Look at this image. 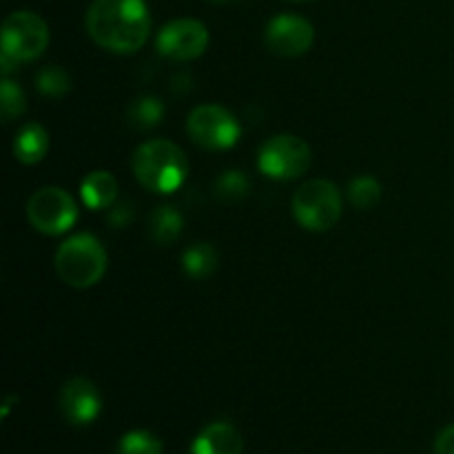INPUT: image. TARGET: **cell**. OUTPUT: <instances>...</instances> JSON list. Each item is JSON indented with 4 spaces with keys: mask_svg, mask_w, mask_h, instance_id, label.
<instances>
[{
    "mask_svg": "<svg viewBox=\"0 0 454 454\" xmlns=\"http://www.w3.org/2000/svg\"><path fill=\"white\" fill-rule=\"evenodd\" d=\"M87 31L106 51L136 53L151 34V13L145 0H93Z\"/></svg>",
    "mask_w": 454,
    "mask_h": 454,
    "instance_id": "1",
    "label": "cell"
},
{
    "mask_svg": "<svg viewBox=\"0 0 454 454\" xmlns=\"http://www.w3.org/2000/svg\"><path fill=\"white\" fill-rule=\"evenodd\" d=\"M133 176L151 193H173L189 176L184 151L171 140H149L133 153Z\"/></svg>",
    "mask_w": 454,
    "mask_h": 454,
    "instance_id": "2",
    "label": "cell"
},
{
    "mask_svg": "<svg viewBox=\"0 0 454 454\" xmlns=\"http://www.w3.org/2000/svg\"><path fill=\"white\" fill-rule=\"evenodd\" d=\"M106 251L91 233L71 235L56 251V273L67 286L91 288L105 278Z\"/></svg>",
    "mask_w": 454,
    "mask_h": 454,
    "instance_id": "3",
    "label": "cell"
},
{
    "mask_svg": "<svg viewBox=\"0 0 454 454\" xmlns=\"http://www.w3.org/2000/svg\"><path fill=\"white\" fill-rule=\"evenodd\" d=\"M344 208L340 189L328 180H309L293 195V215L297 224L313 233H324L337 226Z\"/></svg>",
    "mask_w": 454,
    "mask_h": 454,
    "instance_id": "4",
    "label": "cell"
},
{
    "mask_svg": "<svg viewBox=\"0 0 454 454\" xmlns=\"http://www.w3.org/2000/svg\"><path fill=\"white\" fill-rule=\"evenodd\" d=\"M313 155L310 146L301 137L291 136V133H279L262 145L260 155H257V167L270 180L288 182L304 176L309 171Z\"/></svg>",
    "mask_w": 454,
    "mask_h": 454,
    "instance_id": "5",
    "label": "cell"
},
{
    "mask_svg": "<svg viewBox=\"0 0 454 454\" xmlns=\"http://www.w3.org/2000/svg\"><path fill=\"white\" fill-rule=\"evenodd\" d=\"M49 44V27L38 13L16 12L3 22L0 53L16 62H29L43 56Z\"/></svg>",
    "mask_w": 454,
    "mask_h": 454,
    "instance_id": "6",
    "label": "cell"
},
{
    "mask_svg": "<svg viewBox=\"0 0 454 454\" xmlns=\"http://www.w3.org/2000/svg\"><path fill=\"white\" fill-rule=\"evenodd\" d=\"M191 140L207 151H226L238 145L242 136L238 118L220 105L195 106L186 120Z\"/></svg>",
    "mask_w": 454,
    "mask_h": 454,
    "instance_id": "7",
    "label": "cell"
},
{
    "mask_svg": "<svg viewBox=\"0 0 454 454\" xmlns=\"http://www.w3.org/2000/svg\"><path fill=\"white\" fill-rule=\"evenodd\" d=\"M27 217L40 233L62 235L78 222V207L65 189L44 186L29 198Z\"/></svg>",
    "mask_w": 454,
    "mask_h": 454,
    "instance_id": "8",
    "label": "cell"
},
{
    "mask_svg": "<svg viewBox=\"0 0 454 454\" xmlns=\"http://www.w3.org/2000/svg\"><path fill=\"white\" fill-rule=\"evenodd\" d=\"M208 47V29L195 18H177L167 22L155 38L160 56L176 62H189L202 56Z\"/></svg>",
    "mask_w": 454,
    "mask_h": 454,
    "instance_id": "9",
    "label": "cell"
},
{
    "mask_svg": "<svg viewBox=\"0 0 454 454\" xmlns=\"http://www.w3.org/2000/svg\"><path fill=\"white\" fill-rule=\"evenodd\" d=\"M266 47L282 58L304 56L315 40V29L306 18L297 13H279L266 25Z\"/></svg>",
    "mask_w": 454,
    "mask_h": 454,
    "instance_id": "10",
    "label": "cell"
},
{
    "mask_svg": "<svg viewBox=\"0 0 454 454\" xmlns=\"http://www.w3.org/2000/svg\"><path fill=\"white\" fill-rule=\"evenodd\" d=\"M60 411L67 421L75 426H87L100 415L102 399L96 386L84 377H74L60 390Z\"/></svg>",
    "mask_w": 454,
    "mask_h": 454,
    "instance_id": "11",
    "label": "cell"
},
{
    "mask_svg": "<svg viewBox=\"0 0 454 454\" xmlns=\"http://www.w3.org/2000/svg\"><path fill=\"white\" fill-rule=\"evenodd\" d=\"M242 434L235 430V426L215 421L195 437L191 454H242Z\"/></svg>",
    "mask_w": 454,
    "mask_h": 454,
    "instance_id": "12",
    "label": "cell"
},
{
    "mask_svg": "<svg viewBox=\"0 0 454 454\" xmlns=\"http://www.w3.org/2000/svg\"><path fill=\"white\" fill-rule=\"evenodd\" d=\"M49 151V133L43 124L29 122L16 133V140H13V155H16L18 162L27 164H38L43 162L44 155Z\"/></svg>",
    "mask_w": 454,
    "mask_h": 454,
    "instance_id": "13",
    "label": "cell"
},
{
    "mask_svg": "<svg viewBox=\"0 0 454 454\" xmlns=\"http://www.w3.org/2000/svg\"><path fill=\"white\" fill-rule=\"evenodd\" d=\"M80 193H82V202L93 211L111 208L118 198V182L109 171H93L82 180Z\"/></svg>",
    "mask_w": 454,
    "mask_h": 454,
    "instance_id": "14",
    "label": "cell"
},
{
    "mask_svg": "<svg viewBox=\"0 0 454 454\" xmlns=\"http://www.w3.org/2000/svg\"><path fill=\"white\" fill-rule=\"evenodd\" d=\"M149 229H151V238L155 239L158 244H173L177 238L182 235V229H184V217L182 213L177 211L176 207H158L153 213H151L149 220Z\"/></svg>",
    "mask_w": 454,
    "mask_h": 454,
    "instance_id": "15",
    "label": "cell"
},
{
    "mask_svg": "<svg viewBox=\"0 0 454 454\" xmlns=\"http://www.w3.org/2000/svg\"><path fill=\"white\" fill-rule=\"evenodd\" d=\"M217 262H220V255H217L215 247L208 242L193 244L182 255V266H184L186 275H191L193 279H207L208 275L215 273Z\"/></svg>",
    "mask_w": 454,
    "mask_h": 454,
    "instance_id": "16",
    "label": "cell"
},
{
    "mask_svg": "<svg viewBox=\"0 0 454 454\" xmlns=\"http://www.w3.org/2000/svg\"><path fill=\"white\" fill-rule=\"evenodd\" d=\"M127 122L133 129H153L155 124L162 122L164 118V105L158 98H137L127 111Z\"/></svg>",
    "mask_w": 454,
    "mask_h": 454,
    "instance_id": "17",
    "label": "cell"
},
{
    "mask_svg": "<svg viewBox=\"0 0 454 454\" xmlns=\"http://www.w3.org/2000/svg\"><path fill=\"white\" fill-rule=\"evenodd\" d=\"M348 200L353 207L368 211V208L377 207L381 200V184L377 177L372 176H359L348 184Z\"/></svg>",
    "mask_w": 454,
    "mask_h": 454,
    "instance_id": "18",
    "label": "cell"
},
{
    "mask_svg": "<svg viewBox=\"0 0 454 454\" xmlns=\"http://www.w3.org/2000/svg\"><path fill=\"white\" fill-rule=\"evenodd\" d=\"M35 84H38L40 93L47 98H62L69 93L71 89V78L62 67H44L35 75Z\"/></svg>",
    "mask_w": 454,
    "mask_h": 454,
    "instance_id": "19",
    "label": "cell"
},
{
    "mask_svg": "<svg viewBox=\"0 0 454 454\" xmlns=\"http://www.w3.org/2000/svg\"><path fill=\"white\" fill-rule=\"evenodd\" d=\"M27 109L25 91L18 87L13 80L4 78L0 84V114H3L4 122H12L13 118H20Z\"/></svg>",
    "mask_w": 454,
    "mask_h": 454,
    "instance_id": "20",
    "label": "cell"
},
{
    "mask_svg": "<svg viewBox=\"0 0 454 454\" xmlns=\"http://www.w3.org/2000/svg\"><path fill=\"white\" fill-rule=\"evenodd\" d=\"M248 177L242 171L233 168V171H224L215 182V195L222 202H238V200L247 198L248 193Z\"/></svg>",
    "mask_w": 454,
    "mask_h": 454,
    "instance_id": "21",
    "label": "cell"
},
{
    "mask_svg": "<svg viewBox=\"0 0 454 454\" xmlns=\"http://www.w3.org/2000/svg\"><path fill=\"white\" fill-rule=\"evenodd\" d=\"M118 454H162V442L146 430H133L120 439Z\"/></svg>",
    "mask_w": 454,
    "mask_h": 454,
    "instance_id": "22",
    "label": "cell"
},
{
    "mask_svg": "<svg viewBox=\"0 0 454 454\" xmlns=\"http://www.w3.org/2000/svg\"><path fill=\"white\" fill-rule=\"evenodd\" d=\"M133 204L131 202H120L118 207H111L109 215H106V220L111 222V226H115V229H124V226H129L133 222Z\"/></svg>",
    "mask_w": 454,
    "mask_h": 454,
    "instance_id": "23",
    "label": "cell"
},
{
    "mask_svg": "<svg viewBox=\"0 0 454 454\" xmlns=\"http://www.w3.org/2000/svg\"><path fill=\"white\" fill-rule=\"evenodd\" d=\"M434 454H454V424L446 426L434 439Z\"/></svg>",
    "mask_w": 454,
    "mask_h": 454,
    "instance_id": "24",
    "label": "cell"
},
{
    "mask_svg": "<svg viewBox=\"0 0 454 454\" xmlns=\"http://www.w3.org/2000/svg\"><path fill=\"white\" fill-rule=\"evenodd\" d=\"M208 3H213V4H231V3H235V0H208Z\"/></svg>",
    "mask_w": 454,
    "mask_h": 454,
    "instance_id": "25",
    "label": "cell"
},
{
    "mask_svg": "<svg viewBox=\"0 0 454 454\" xmlns=\"http://www.w3.org/2000/svg\"><path fill=\"white\" fill-rule=\"evenodd\" d=\"M293 3H309V0H293Z\"/></svg>",
    "mask_w": 454,
    "mask_h": 454,
    "instance_id": "26",
    "label": "cell"
}]
</instances>
